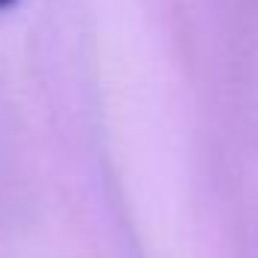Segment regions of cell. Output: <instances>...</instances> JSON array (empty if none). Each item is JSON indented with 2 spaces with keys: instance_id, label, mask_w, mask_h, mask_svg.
<instances>
[{
  "instance_id": "obj_1",
  "label": "cell",
  "mask_w": 258,
  "mask_h": 258,
  "mask_svg": "<svg viewBox=\"0 0 258 258\" xmlns=\"http://www.w3.org/2000/svg\"><path fill=\"white\" fill-rule=\"evenodd\" d=\"M15 0H0V9H6V6H12Z\"/></svg>"
}]
</instances>
